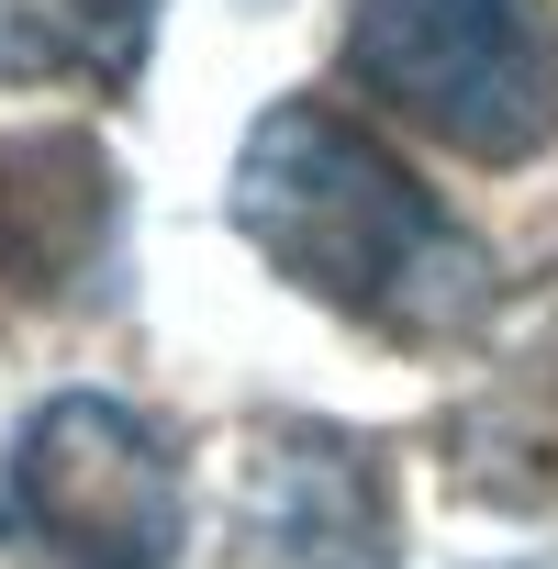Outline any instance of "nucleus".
Wrapping results in <instances>:
<instances>
[{
    "instance_id": "nucleus-4",
    "label": "nucleus",
    "mask_w": 558,
    "mask_h": 569,
    "mask_svg": "<svg viewBox=\"0 0 558 569\" xmlns=\"http://www.w3.org/2000/svg\"><path fill=\"white\" fill-rule=\"evenodd\" d=\"M123 268V179L79 123L0 134V291L79 302Z\"/></svg>"
},
{
    "instance_id": "nucleus-2",
    "label": "nucleus",
    "mask_w": 558,
    "mask_h": 569,
    "mask_svg": "<svg viewBox=\"0 0 558 569\" xmlns=\"http://www.w3.org/2000/svg\"><path fill=\"white\" fill-rule=\"evenodd\" d=\"M347 79L380 90L413 134L525 168L558 146V0H358Z\"/></svg>"
},
{
    "instance_id": "nucleus-3",
    "label": "nucleus",
    "mask_w": 558,
    "mask_h": 569,
    "mask_svg": "<svg viewBox=\"0 0 558 569\" xmlns=\"http://www.w3.org/2000/svg\"><path fill=\"white\" fill-rule=\"evenodd\" d=\"M0 536L46 569H168L190 536L168 436L112 391H57L0 458Z\"/></svg>"
},
{
    "instance_id": "nucleus-1",
    "label": "nucleus",
    "mask_w": 558,
    "mask_h": 569,
    "mask_svg": "<svg viewBox=\"0 0 558 569\" xmlns=\"http://www.w3.org/2000/svg\"><path fill=\"white\" fill-rule=\"evenodd\" d=\"M223 212L279 279H302L325 313H347L369 336H402V347H447V336H469L502 302V257L380 134H358L325 101L257 112Z\"/></svg>"
},
{
    "instance_id": "nucleus-5",
    "label": "nucleus",
    "mask_w": 558,
    "mask_h": 569,
    "mask_svg": "<svg viewBox=\"0 0 558 569\" xmlns=\"http://www.w3.org/2000/svg\"><path fill=\"white\" fill-rule=\"evenodd\" d=\"M257 569H402V502H391L369 436L268 425V447H257Z\"/></svg>"
},
{
    "instance_id": "nucleus-6",
    "label": "nucleus",
    "mask_w": 558,
    "mask_h": 569,
    "mask_svg": "<svg viewBox=\"0 0 558 569\" xmlns=\"http://www.w3.org/2000/svg\"><path fill=\"white\" fill-rule=\"evenodd\" d=\"M157 46V0H0V90H134Z\"/></svg>"
}]
</instances>
